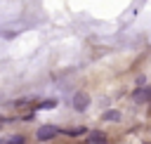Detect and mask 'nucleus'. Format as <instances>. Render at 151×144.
<instances>
[{
  "label": "nucleus",
  "mask_w": 151,
  "mask_h": 144,
  "mask_svg": "<svg viewBox=\"0 0 151 144\" xmlns=\"http://www.w3.org/2000/svg\"><path fill=\"white\" fill-rule=\"evenodd\" d=\"M57 127L54 125H42V127H38V132H35V137L40 139V142H47V139H52V137H57Z\"/></svg>",
  "instance_id": "nucleus-1"
},
{
  "label": "nucleus",
  "mask_w": 151,
  "mask_h": 144,
  "mask_svg": "<svg viewBox=\"0 0 151 144\" xmlns=\"http://www.w3.org/2000/svg\"><path fill=\"white\" fill-rule=\"evenodd\" d=\"M87 102H90V97H87L85 92H78V94L73 97V106H76L78 111H85V109H87Z\"/></svg>",
  "instance_id": "nucleus-2"
},
{
  "label": "nucleus",
  "mask_w": 151,
  "mask_h": 144,
  "mask_svg": "<svg viewBox=\"0 0 151 144\" xmlns=\"http://www.w3.org/2000/svg\"><path fill=\"white\" fill-rule=\"evenodd\" d=\"M87 142H90V144H106V135L99 132V130H94V132H90Z\"/></svg>",
  "instance_id": "nucleus-3"
},
{
  "label": "nucleus",
  "mask_w": 151,
  "mask_h": 144,
  "mask_svg": "<svg viewBox=\"0 0 151 144\" xmlns=\"http://www.w3.org/2000/svg\"><path fill=\"white\" fill-rule=\"evenodd\" d=\"M101 120H109V123L113 120V123H116V120H120V111L109 109V111H104V113H101Z\"/></svg>",
  "instance_id": "nucleus-4"
},
{
  "label": "nucleus",
  "mask_w": 151,
  "mask_h": 144,
  "mask_svg": "<svg viewBox=\"0 0 151 144\" xmlns=\"http://www.w3.org/2000/svg\"><path fill=\"white\" fill-rule=\"evenodd\" d=\"M54 106H57V102H54V99H47V102L38 104V109H54Z\"/></svg>",
  "instance_id": "nucleus-5"
},
{
  "label": "nucleus",
  "mask_w": 151,
  "mask_h": 144,
  "mask_svg": "<svg viewBox=\"0 0 151 144\" xmlns=\"http://www.w3.org/2000/svg\"><path fill=\"white\" fill-rule=\"evenodd\" d=\"M85 130L83 127H71V130H66V135H71V137H78V135H83Z\"/></svg>",
  "instance_id": "nucleus-6"
},
{
  "label": "nucleus",
  "mask_w": 151,
  "mask_h": 144,
  "mask_svg": "<svg viewBox=\"0 0 151 144\" xmlns=\"http://www.w3.org/2000/svg\"><path fill=\"white\" fill-rule=\"evenodd\" d=\"M134 99H151V90H144V92H137Z\"/></svg>",
  "instance_id": "nucleus-7"
},
{
  "label": "nucleus",
  "mask_w": 151,
  "mask_h": 144,
  "mask_svg": "<svg viewBox=\"0 0 151 144\" xmlns=\"http://www.w3.org/2000/svg\"><path fill=\"white\" fill-rule=\"evenodd\" d=\"M7 144H24V137H21V135H12Z\"/></svg>",
  "instance_id": "nucleus-8"
}]
</instances>
